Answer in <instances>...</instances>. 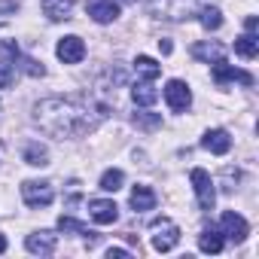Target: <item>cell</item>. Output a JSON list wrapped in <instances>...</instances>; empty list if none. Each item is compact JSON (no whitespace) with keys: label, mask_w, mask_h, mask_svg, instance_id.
Wrapping results in <instances>:
<instances>
[{"label":"cell","mask_w":259,"mask_h":259,"mask_svg":"<svg viewBox=\"0 0 259 259\" xmlns=\"http://www.w3.org/2000/svg\"><path fill=\"white\" fill-rule=\"evenodd\" d=\"M104 116H107V107L92 110V104L79 98H46L34 107L37 125L55 138H82L95 132Z\"/></svg>","instance_id":"1"},{"label":"cell","mask_w":259,"mask_h":259,"mask_svg":"<svg viewBox=\"0 0 259 259\" xmlns=\"http://www.w3.org/2000/svg\"><path fill=\"white\" fill-rule=\"evenodd\" d=\"M189 180H192V189H195L198 207H201V210H213V204H217V189H213L210 174H207L204 168H192Z\"/></svg>","instance_id":"2"},{"label":"cell","mask_w":259,"mask_h":259,"mask_svg":"<svg viewBox=\"0 0 259 259\" xmlns=\"http://www.w3.org/2000/svg\"><path fill=\"white\" fill-rule=\"evenodd\" d=\"M22 198L28 207H49L55 201V189L46 180H25L22 183Z\"/></svg>","instance_id":"3"},{"label":"cell","mask_w":259,"mask_h":259,"mask_svg":"<svg viewBox=\"0 0 259 259\" xmlns=\"http://www.w3.org/2000/svg\"><path fill=\"white\" fill-rule=\"evenodd\" d=\"M153 247L159 250V253H168V250H174L177 244H180V226L177 223H171V220H156L153 223Z\"/></svg>","instance_id":"4"},{"label":"cell","mask_w":259,"mask_h":259,"mask_svg":"<svg viewBox=\"0 0 259 259\" xmlns=\"http://www.w3.org/2000/svg\"><path fill=\"white\" fill-rule=\"evenodd\" d=\"M165 101H168V107H171L174 113H183V110H189V104H192V92H189V85H186L183 79H171V82L165 85Z\"/></svg>","instance_id":"5"},{"label":"cell","mask_w":259,"mask_h":259,"mask_svg":"<svg viewBox=\"0 0 259 259\" xmlns=\"http://www.w3.org/2000/svg\"><path fill=\"white\" fill-rule=\"evenodd\" d=\"M220 229H223V235H226L229 241H235V244H241V241L250 235V226H247V220H244L241 213H235V210H226V213H223V220H220Z\"/></svg>","instance_id":"6"},{"label":"cell","mask_w":259,"mask_h":259,"mask_svg":"<svg viewBox=\"0 0 259 259\" xmlns=\"http://www.w3.org/2000/svg\"><path fill=\"white\" fill-rule=\"evenodd\" d=\"M55 55L64 61V64H79L82 58H85V43L79 40V37H61L58 40V46H55Z\"/></svg>","instance_id":"7"},{"label":"cell","mask_w":259,"mask_h":259,"mask_svg":"<svg viewBox=\"0 0 259 259\" xmlns=\"http://www.w3.org/2000/svg\"><path fill=\"white\" fill-rule=\"evenodd\" d=\"M210 73H213V82H217V85H226V82H244V85H253V73L238 70V67H232V64H226V61H217Z\"/></svg>","instance_id":"8"},{"label":"cell","mask_w":259,"mask_h":259,"mask_svg":"<svg viewBox=\"0 0 259 259\" xmlns=\"http://www.w3.org/2000/svg\"><path fill=\"white\" fill-rule=\"evenodd\" d=\"M89 213H92V220H95L98 226H113V223L119 220V207H116V201H110V198H92V201H89Z\"/></svg>","instance_id":"9"},{"label":"cell","mask_w":259,"mask_h":259,"mask_svg":"<svg viewBox=\"0 0 259 259\" xmlns=\"http://www.w3.org/2000/svg\"><path fill=\"white\" fill-rule=\"evenodd\" d=\"M85 10H89V16L98 25H110V22L119 19V4H116V0H89Z\"/></svg>","instance_id":"10"},{"label":"cell","mask_w":259,"mask_h":259,"mask_svg":"<svg viewBox=\"0 0 259 259\" xmlns=\"http://www.w3.org/2000/svg\"><path fill=\"white\" fill-rule=\"evenodd\" d=\"M201 147L207 153H213V156H226L232 150V138H229L226 128H210V132L201 138Z\"/></svg>","instance_id":"11"},{"label":"cell","mask_w":259,"mask_h":259,"mask_svg":"<svg viewBox=\"0 0 259 259\" xmlns=\"http://www.w3.org/2000/svg\"><path fill=\"white\" fill-rule=\"evenodd\" d=\"M55 241H58V235L43 229V232L28 235V238H25V247H28L31 253H40V256H52V253H55Z\"/></svg>","instance_id":"12"},{"label":"cell","mask_w":259,"mask_h":259,"mask_svg":"<svg viewBox=\"0 0 259 259\" xmlns=\"http://www.w3.org/2000/svg\"><path fill=\"white\" fill-rule=\"evenodd\" d=\"M132 98H135V104H138V107H150V104H156V101H159V92L153 89V82H150V79H138V82H135V89H132Z\"/></svg>","instance_id":"13"},{"label":"cell","mask_w":259,"mask_h":259,"mask_svg":"<svg viewBox=\"0 0 259 259\" xmlns=\"http://www.w3.org/2000/svg\"><path fill=\"white\" fill-rule=\"evenodd\" d=\"M43 13H46L52 22H64V19H70V13H73V0H43Z\"/></svg>","instance_id":"14"},{"label":"cell","mask_w":259,"mask_h":259,"mask_svg":"<svg viewBox=\"0 0 259 259\" xmlns=\"http://www.w3.org/2000/svg\"><path fill=\"white\" fill-rule=\"evenodd\" d=\"M132 207L135 210H153L156 207V192L150 186H135L132 189Z\"/></svg>","instance_id":"15"},{"label":"cell","mask_w":259,"mask_h":259,"mask_svg":"<svg viewBox=\"0 0 259 259\" xmlns=\"http://www.w3.org/2000/svg\"><path fill=\"white\" fill-rule=\"evenodd\" d=\"M192 55H195L198 61H207V64L213 61V64H217V61H223L226 52H223V46H217V43H195V46H192Z\"/></svg>","instance_id":"16"},{"label":"cell","mask_w":259,"mask_h":259,"mask_svg":"<svg viewBox=\"0 0 259 259\" xmlns=\"http://www.w3.org/2000/svg\"><path fill=\"white\" fill-rule=\"evenodd\" d=\"M135 70H138V76H141V79H150V82H153V79H159L162 64H156L150 55H138V58H135Z\"/></svg>","instance_id":"17"},{"label":"cell","mask_w":259,"mask_h":259,"mask_svg":"<svg viewBox=\"0 0 259 259\" xmlns=\"http://www.w3.org/2000/svg\"><path fill=\"white\" fill-rule=\"evenodd\" d=\"M25 162L34 165V168H46V165H49V153H46V147L37 144V141H31V144L25 147Z\"/></svg>","instance_id":"18"},{"label":"cell","mask_w":259,"mask_h":259,"mask_svg":"<svg viewBox=\"0 0 259 259\" xmlns=\"http://www.w3.org/2000/svg\"><path fill=\"white\" fill-rule=\"evenodd\" d=\"M58 229H61V232H79V235L89 238V244L98 241V232H92L85 223H79V220H73V217H58Z\"/></svg>","instance_id":"19"},{"label":"cell","mask_w":259,"mask_h":259,"mask_svg":"<svg viewBox=\"0 0 259 259\" xmlns=\"http://www.w3.org/2000/svg\"><path fill=\"white\" fill-rule=\"evenodd\" d=\"M198 247H201V253H220V250H223V232L204 229V232L198 235Z\"/></svg>","instance_id":"20"},{"label":"cell","mask_w":259,"mask_h":259,"mask_svg":"<svg viewBox=\"0 0 259 259\" xmlns=\"http://www.w3.org/2000/svg\"><path fill=\"white\" fill-rule=\"evenodd\" d=\"M235 52L241 55V58H256V52H259V40H256V34H244V37H238L235 40Z\"/></svg>","instance_id":"21"},{"label":"cell","mask_w":259,"mask_h":259,"mask_svg":"<svg viewBox=\"0 0 259 259\" xmlns=\"http://www.w3.org/2000/svg\"><path fill=\"white\" fill-rule=\"evenodd\" d=\"M198 22H201L207 31H217V28H223V13H220L217 7H201V10H198Z\"/></svg>","instance_id":"22"},{"label":"cell","mask_w":259,"mask_h":259,"mask_svg":"<svg viewBox=\"0 0 259 259\" xmlns=\"http://www.w3.org/2000/svg\"><path fill=\"white\" fill-rule=\"evenodd\" d=\"M122 183H125V174L119 168H110V171L101 174V189L104 192H116V189H122Z\"/></svg>","instance_id":"23"},{"label":"cell","mask_w":259,"mask_h":259,"mask_svg":"<svg viewBox=\"0 0 259 259\" xmlns=\"http://www.w3.org/2000/svg\"><path fill=\"white\" fill-rule=\"evenodd\" d=\"M16 82V64L13 61H0V89H10Z\"/></svg>","instance_id":"24"},{"label":"cell","mask_w":259,"mask_h":259,"mask_svg":"<svg viewBox=\"0 0 259 259\" xmlns=\"http://www.w3.org/2000/svg\"><path fill=\"white\" fill-rule=\"evenodd\" d=\"M162 122V116H147V113H138L135 116V125H141V128H156Z\"/></svg>","instance_id":"25"},{"label":"cell","mask_w":259,"mask_h":259,"mask_svg":"<svg viewBox=\"0 0 259 259\" xmlns=\"http://www.w3.org/2000/svg\"><path fill=\"white\" fill-rule=\"evenodd\" d=\"M107 256H110V259H113V256H116V259H122V256H132V253L122 250V247H110V250H107Z\"/></svg>","instance_id":"26"},{"label":"cell","mask_w":259,"mask_h":259,"mask_svg":"<svg viewBox=\"0 0 259 259\" xmlns=\"http://www.w3.org/2000/svg\"><path fill=\"white\" fill-rule=\"evenodd\" d=\"M244 28H247L250 34H256V28H259V22H256V16H247V22H244Z\"/></svg>","instance_id":"27"},{"label":"cell","mask_w":259,"mask_h":259,"mask_svg":"<svg viewBox=\"0 0 259 259\" xmlns=\"http://www.w3.org/2000/svg\"><path fill=\"white\" fill-rule=\"evenodd\" d=\"M159 49H162L165 55H171V49H174V46H171V40H159Z\"/></svg>","instance_id":"28"},{"label":"cell","mask_w":259,"mask_h":259,"mask_svg":"<svg viewBox=\"0 0 259 259\" xmlns=\"http://www.w3.org/2000/svg\"><path fill=\"white\" fill-rule=\"evenodd\" d=\"M7 250V238H4V232H0V253Z\"/></svg>","instance_id":"29"},{"label":"cell","mask_w":259,"mask_h":259,"mask_svg":"<svg viewBox=\"0 0 259 259\" xmlns=\"http://www.w3.org/2000/svg\"><path fill=\"white\" fill-rule=\"evenodd\" d=\"M128 4H135V0H128Z\"/></svg>","instance_id":"30"}]
</instances>
